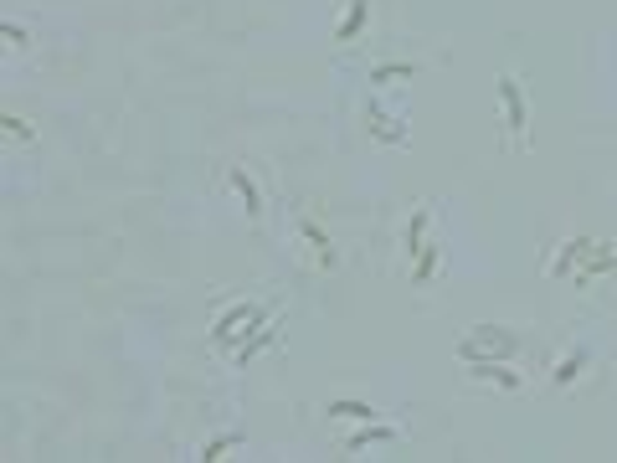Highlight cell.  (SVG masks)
Returning a JSON list of instances; mask_svg holds the SVG:
<instances>
[{"instance_id":"cell-1","label":"cell","mask_w":617,"mask_h":463,"mask_svg":"<svg viewBox=\"0 0 617 463\" xmlns=\"http://www.w3.org/2000/svg\"><path fill=\"white\" fill-rule=\"evenodd\" d=\"M612 268H617V247L607 237H561L546 253V278L576 283V289H587L592 278H602Z\"/></svg>"},{"instance_id":"cell-2","label":"cell","mask_w":617,"mask_h":463,"mask_svg":"<svg viewBox=\"0 0 617 463\" xmlns=\"http://www.w3.org/2000/svg\"><path fill=\"white\" fill-rule=\"evenodd\" d=\"M273 314H278V309H263V304H252V299H237V304H227L222 314H216V325H211V345L232 355V350H242L252 335H258Z\"/></svg>"},{"instance_id":"cell-3","label":"cell","mask_w":617,"mask_h":463,"mask_svg":"<svg viewBox=\"0 0 617 463\" xmlns=\"http://www.w3.org/2000/svg\"><path fill=\"white\" fill-rule=\"evenodd\" d=\"M520 355V335L510 325H468V335L458 340V361H515Z\"/></svg>"},{"instance_id":"cell-4","label":"cell","mask_w":617,"mask_h":463,"mask_svg":"<svg viewBox=\"0 0 617 463\" xmlns=\"http://www.w3.org/2000/svg\"><path fill=\"white\" fill-rule=\"evenodd\" d=\"M494 93H499V114H504V139H510L515 150H530V109H525L520 78L515 73H499Z\"/></svg>"},{"instance_id":"cell-5","label":"cell","mask_w":617,"mask_h":463,"mask_svg":"<svg viewBox=\"0 0 617 463\" xmlns=\"http://www.w3.org/2000/svg\"><path fill=\"white\" fill-rule=\"evenodd\" d=\"M360 119H366V129H371V139H381V145H391V150H402L407 145V119L396 114V109H381V98L371 93L366 98V109H360Z\"/></svg>"},{"instance_id":"cell-6","label":"cell","mask_w":617,"mask_h":463,"mask_svg":"<svg viewBox=\"0 0 617 463\" xmlns=\"http://www.w3.org/2000/svg\"><path fill=\"white\" fill-rule=\"evenodd\" d=\"M463 371L474 386H494V391H510V397L525 391V371H515V361H468Z\"/></svg>"},{"instance_id":"cell-7","label":"cell","mask_w":617,"mask_h":463,"mask_svg":"<svg viewBox=\"0 0 617 463\" xmlns=\"http://www.w3.org/2000/svg\"><path fill=\"white\" fill-rule=\"evenodd\" d=\"M587 371H592V350H587V345H571V350H561V355H556L551 381L566 391V386H576V381H582Z\"/></svg>"},{"instance_id":"cell-8","label":"cell","mask_w":617,"mask_h":463,"mask_svg":"<svg viewBox=\"0 0 617 463\" xmlns=\"http://www.w3.org/2000/svg\"><path fill=\"white\" fill-rule=\"evenodd\" d=\"M299 237L309 242V253H314V263H319V268H330V273L340 268V253H335V237H330V232H324V227H319L314 217H299Z\"/></svg>"},{"instance_id":"cell-9","label":"cell","mask_w":617,"mask_h":463,"mask_svg":"<svg viewBox=\"0 0 617 463\" xmlns=\"http://www.w3.org/2000/svg\"><path fill=\"white\" fill-rule=\"evenodd\" d=\"M227 186H232V196L242 201V211H247V222H263V191H258V181L242 170V165H232L227 170Z\"/></svg>"},{"instance_id":"cell-10","label":"cell","mask_w":617,"mask_h":463,"mask_svg":"<svg viewBox=\"0 0 617 463\" xmlns=\"http://www.w3.org/2000/svg\"><path fill=\"white\" fill-rule=\"evenodd\" d=\"M427 227H432V201H417V211H412V222L402 227V253H407V263L422 253V247L432 242L427 237Z\"/></svg>"},{"instance_id":"cell-11","label":"cell","mask_w":617,"mask_h":463,"mask_svg":"<svg viewBox=\"0 0 617 463\" xmlns=\"http://www.w3.org/2000/svg\"><path fill=\"white\" fill-rule=\"evenodd\" d=\"M391 438H402V427H391V422H360V433L345 438V453H366L371 443H391Z\"/></svg>"},{"instance_id":"cell-12","label":"cell","mask_w":617,"mask_h":463,"mask_svg":"<svg viewBox=\"0 0 617 463\" xmlns=\"http://www.w3.org/2000/svg\"><path fill=\"white\" fill-rule=\"evenodd\" d=\"M273 345H278V314H273V319H268V325H263L258 335H252V340H247L242 350H232V355H227V361H232V366H247V361H252V355H263V350H273Z\"/></svg>"},{"instance_id":"cell-13","label":"cell","mask_w":617,"mask_h":463,"mask_svg":"<svg viewBox=\"0 0 617 463\" xmlns=\"http://www.w3.org/2000/svg\"><path fill=\"white\" fill-rule=\"evenodd\" d=\"M438 263H443V242L432 237V242L422 247V253L407 263V268H412V283H417V289H422V283H432V278H438Z\"/></svg>"},{"instance_id":"cell-14","label":"cell","mask_w":617,"mask_h":463,"mask_svg":"<svg viewBox=\"0 0 617 463\" xmlns=\"http://www.w3.org/2000/svg\"><path fill=\"white\" fill-rule=\"evenodd\" d=\"M366 21H371V0H350V11L335 26V42H355L360 31H366Z\"/></svg>"},{"instance_id":"cell-15","label":"cell","mask_w":617,"mask_h":463,"mask_svg":"<svg viewBox=\"0 0 617 463\" xmlns=\"http://www.w3.org/2000/svg\"><path fill=\"white\" fill-rule=\"evenodd\" d=\"M324 412H330V417H345V422H381V407H371V402H345V397L324 402Z\"/></svg>"},{"instance_id":"cell-16","label":"cell","mask_w":617,"mask_h":463,"mask_svg":"<svg viewBox=\"0 0 617 463\" xmlns=\"http://www.w3.org/2000/svg\"><path fill=\"white\" fill-rule=\"evenodd\" d=\"M396 78H417V62H376L371 67V88H386Z\"/></svg>"},{"instance_id":"cell-17","label":"cell","mask_w":617,"mask_h":463,"mask_svg":"<svg viewBox=\"0 0 617 463\" xmlns=\"http://www.w3.org/2000/svg\"><path fill=\"white\" fill-rule=\"evenodd\" d=\"M232 448H242V433H237V427H232V433H222V438H211V443H201V463H216V458H227Z\"/></svg>"},{"instance_id":"cell-18","label":"cell","mask_w":617,"mask_h":463,"mask_svg":"<svg viewBox=\"0 0 617 463\" xmlns=\"http://www.w3.org/2000/svg\"><path fill=\"white\" fill-rule=\"evenodd\" d=\"M0 124H6V139H11V145H31V139H36V129H31L21 114H6Z\"/></svg>"},{"instance_id":"cell-19","label":"cell","mask_w":617,"mask_h":463,"mask_svg":"<svg viewBox=\"0 0 617 463\" xmlns=\"http://www.w3.org/2000/svg\"><path fill=\"white\" fill-rule=\"evenodd\" d=\"M0 37H6V47H11V52H26V26L6 21V26H0Z\"/></svg>"},{"instance_id":"cell-20","label":"cell","mask_w":617,"mask_h":463,"mask_svg":"<svg viewBox=\"0 0 617 463\" xmlns=\"http://www.w3.org/2000/svg\"><path fill=\"white\" fill-rule=\"evenodd\" d=\"M612 335H617V330H612Z\"/></svg>"}]
</instances>
